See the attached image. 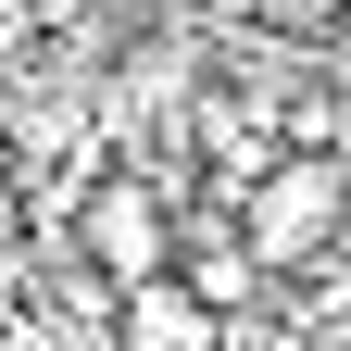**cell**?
<instances>
[{
	"label": "cell",
	"mask_w": 351,
	"mask_h": 351,
	"mask_svg": "<svg viewBox=\"0 0 351 351\" xmlns=\"http://www.w3.org/2000/svg\"><path fill=\"white\" fill-rule=\"evenodd\" d=\"M239 226H251V251L276 263V276H326V251H339V226H351V151H289V163L239 201Z\"/></svg>",
	"instance_id": "6da1fadb"
},
{
	"label": "cell",
	"mask_w": 351,
	"mask_h": 351,
	"mask_svg": "<svg viewBox=\"0 0 351 351\" xmlns=\"http://www.w3.org/2000/svg\"><path fill=\"white\" fill-rule=\"evenodd\" d=\"M113 339H125V351H226L239 326L213 314L189 276H163V289H138V301H113Z\"/></svg>",
	"instance_id": "7a4b0ae2"
}]
</instances>
